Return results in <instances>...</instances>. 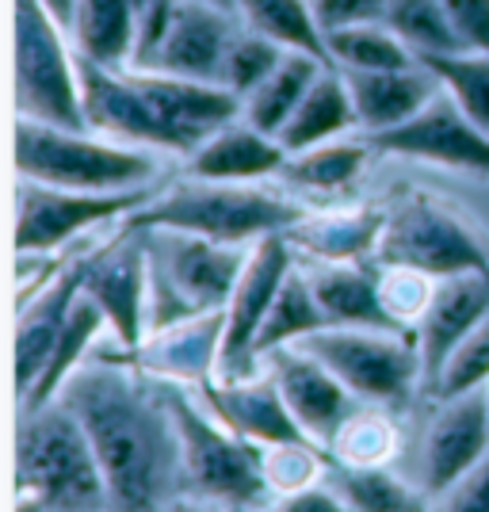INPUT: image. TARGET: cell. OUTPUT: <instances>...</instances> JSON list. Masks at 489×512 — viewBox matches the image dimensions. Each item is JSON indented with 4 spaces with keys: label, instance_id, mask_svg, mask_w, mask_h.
Here are the masks:
<instances>
[{
    "label": "cell",
    "instance_id": "cell-40",
    "mask_svg": "<svg viewBox=\"0 0 489 512\" xmlns=\"http://www.w3.org/2000/svg\"><path fill=\"white\" fill-rule=\"evenodd\" d=\"M287 54H291V50H283V46H276L272 39H264V35H256L249 27H241L234 35L230 54H226V65H222V85L230 88V92H237L241 100H249L256 88L276 73L279 62H283Z\"/></svg>",
    "mask_w": 489,
    "mask_h": 512
},
{
    "label": "cell",
    "instance_id": "cell-22",
    "mask_svg": "<svg viewBox=\"0 0 489 512\" xmlns=\"http://www.w3.org/2000/svg\"><path fill=\"white\" fill-rule=\"evenodd\" d=\"M489 318V272H459L436 279V295L428 302L425 318L417 321V348L425 367V386L436 383L440 367L455 352V344L467 337L474 325Z\"/></svg>",
    "mask_w": 489,
    "mask_h": 512
},
{
    "label": "cell",
    "instance_id": "cell-43",
    "mask_svg": "<svg viewBox=\"0 0 489 512\" xmlns=\"http://www.w3.org/2000/svg\"><path fill=\"white\" fill-rule=\"evenodd\" d=\"M425 512H489V451L455 486L432 497Z\"/></svg>",
    "mask_w": 489,
    "mask_h": 512
},
{
    "label": "cell",
    "instance_id": "cell-46",
    "mask_svg": "<svg viewBox=\"0 0 489 512\" xmlns=\"http://www.w3.org/2000/svg\"><path fill=\"white\" fill-rule=\"evenodd\" d=\"M268 512H348V509H344V501L337 497V490L321 478V482L306 486V490L276 497V505H272Z\"/></svg>",
    "mask_w": 489,
    "mask_h": 512
},
{
    "label": "cell",
    "instance_id": "cell-3",
    "mask_svg": "<svg viewBox=\"0 0 489 512\" xmlns=\"http://www.w3.org/2000/svg\"><path fill=\"white\" fill-rule=\"evenodd\" d=\"M306 207L260 192L253 184H218L188 176L169 192L153 195L138 211L123 218L130 230H180L218 241V245H256L272 234H291Z\"/></svg>",
    "mask_w": 489,
    "mask_h": 512
},
{
    "label": "cell",
    "instance_id": "cell-34",
    "mask_svg": "<svg viewBox=\"0 0 489 512\" xmlns=\"http://www.w3.org/2000/svg\"><path fill=\"white\" fill-rule=\"evenodd\" d=\"M329 62L344 73H379V69H409L421 58L390 31V23H356L325 31Z\"/></svg>",
    "mask_w": 489,
    "mask_h": 512
},
{
    "label": "cell",
    "instance_id": "cell-26",
    "mask_svg": "<svg viewBox=\"0 0 489 512\" xmlns=\"http://www.w3.org/2000/svg\"><path fill=\"white\" fill-rule=\"evenodd\" d=\"M302 264V260H298ZM318 306L329 325L341 329H394L409 333L386 314L383 295H379V268L371 272L367 264H310L302 268Z\"/></svg>",
    "mask_w": 489,
    "mask_h": 512
},
{
    "label": "cell",
    "instance_id": "cell-37",
    "mask_svg": "<svg viewBox=\"0 0 489 512\" xmlns=\"http://www.w3.org/2000/svg\"><path fill=\"white\" fill-rule=\"evenodd\" d=\"M390 31L402 39L417 58H432V54H459L463 43L451 27L444 0H390L386 12Z\"/></svg>",
    "mask_w": 489,
    "mask_h": 512
},
{
    "label": "cell",
    "instance_id": "cell-36",
    "mask_svg": "<svg viewBox=\"0 0 489 512\" xmlns=\"http://www.w3.org/2000/svg\"><path fill=\"white\" fill-rule=\"evenodd\" d=\"M402 448V432L390 421L383 406L352 409L348 421L337 428L329 455L341 463H360V467H386Z\"/></svg>",
    "mask_w": 489,
    "mask_h": 512
},
{
    "label": "cell",
    "instance_id": "cell-12",
    "mask_svg": "<svg viewBox=\"0 0 489 512\" xmlns=\"http://www.w3.org/2000/svg\"><path fill=\"white\" fill-rule=\"evenodd\" d=\"M85 295L107 318V333L119 352L146 341L149 314V249L142 230L119 222L111 241L92 245L85 256Z\"/></svg>",
    "mask_w": 489,
    "mask_h": 512
},
{
    "label": "cell",
    "instance_id": "cell-13",
    "mask_svg": "<svg viewBox=\"0 0 489 512\" xmlns=\"http://www.w3.org/2000/svg\"><path fill=\"white\" fill-rule=\"evenodd\" d=\"M367 142L375 153L425 161V165L470 172V176L489 180V130L478 127L470 115H463V107L455 104L444 88L409 123L386 130V134H371Z\"/></svg>",
    "mask_w": 489,
    "mask_h": 512
},
{
    "label": "cell",
    "instance_id": "cell-10",
    "mask_svg": "<svg viewBox=\"0 0 489 512\" xmlns=\"http://www.w3.org/2000/svg\"><path fill=\"white\" fill-rule=\"evenodd\" d=\"M142 192H65L20 180L16 184V256H50L107 222H123L153 199Z\"/></svg>",
    "mask_w": 489,
    "mask_h": 512
},
{
    "label": "cell",
    "instance_id": "cell-50",
    "mask_svg": "<svg viewBox=\"0 0 489 512\" xmlns=\"http://www.w3.org/2000/svg\"><path fill=\"white\" fill-rule=\"evenodd\" d=\"M203 4H214V8H222V12H234V16H237V0H203Z\"/></svg>",
    "mask_w": 489,
    "mask_h": 512
},
{
    "label": "cell",
    "instance_id": "cell-25",
    "mask_svg": "<svg viewBox=\"0 0 489 512\" xmlns=\"http://www.w3.org/2000/svg\"><path fill=\"white\" fill-rule=\"evenodd\" d=\"M291 153L279 146V138L256 130L245 119L214 130L211 138L188 157V176L195 180H218V184H253L260 176L283 172Z\"/></svg>",
    "mask_w": 489,
    "mask_h": 512
},
{
    "label": "cell",
    "instance_id": "cell-41",
    "mask_svg": "<svg viewBox=\"0 0 489 512\" xmlns=\"http://www.w3.org/2000/svg\"><path fill=\"white\" fill-rule=\"evenodd\" d=\"M325 467H329V459H321V448L310 444V440L264 448V478H268L272 497H287V493L314 486V482L325 478Z\"/></svg>",
    "mask_w": 489,
    "mask_h": 512
},
{
    "label": "cell",
    "instance_id": "cell-27",
    "mask_svg": "<svg viewBox=\"0 0 489 512\" xmlns=\"http://www.w3.org/2000/svg\"><path fill=\"white\" fill-rule=\"evenodd\" d=\"M360 127V115H356V104H352V92H348V81L337 65H325L314 88L306 92V100L291 115V123L279 134V146L287 153H306L314 146H325V142H337L348 130Z\"/></svg>",
    "mask_w": 489,
    "mask_h": 512
},
{
    "label": "cell",
    "instance_id": "cell-51",
    "mask_svg": "<svg viewBox=\"0 0 489 512\" xmlns=\"http://www.w3.org/2000/svg\"><path fill=\"white\" fill-rule=\"evenodd\" d=\"M486 390H489V386H486Z\"/></svg>",
    "mask_w": 489,
    "mask_h": 512
},
{
    "label": "cell",
    "instance_id": "cell-47",
    "mask_svg": "<svg viewBox=\"0 0 489 512\" xmlns=\"http://www.w3.org/2000/svg\"><path fill=\"white\" fill-rule=\"evenodd\" d=\"M39 4H43V8L50 12V16H54V20L62 23L65 31L73 27V12H77V0H39Z\"/></svg>",
    "mask_w": 489,
    "mask_h": 512
},
{
    "label": "cell",
    "instance_id": "cell-33",
    "mask_svg": "<svg viewBox=\"0 0 489 512\" xmlns=\"http://www.w3.org/2000/svg\"><path fill=\"white\" fill-rule=\"evenodd\" d=\"M329 321L321 314L318 295L310 287V279L302 272V264H295V272L283 279L276 302L264 318V329L256 337V356L264 360L272 348H287V344H302L306 337L321 333Z\"/></svg>",
    "mask_w": 489,
    "mask_h": 512
},
{
    "label": "cell",
    "instance_id": "cell-21",
    "mask_svg": "<svg viewBox=\"0 0 489 512\" xmlns=\"http://www.w3.org/2000/svg\"><path fill=\"white\" fill-rule=\"evenodd\" d=\"M203 398V406L226 428H234L237 436H245L256 448H279V444H295V440H310L298 428L295 413L287 409L283 394H279L276 379L268 371H260L253 379H211L195 390ZM314 444V440H310Z\"/></svg>",
    "mask_w": 489,
    "mask_h": 512
},
{
    "label": "cell",
    "instance_id": "cell-23",
    "mask_svg": "<svg viewBox=\"0 0 489 512\" xmlns=\"http://www.w3.org/2000/svg\"><path fill=\"white\" fill-rule=\"evenodd\" d=\"M383 207H348V211H306L287 234L291 249L306 264H363L375 260L383 241Z\"/></svg>",
    "mask_w": 489,
    "mask_h": 512
},
{
    "label": "cell",
    "instance_id": "cell-45",
    "mask_svg": "<svg viewBox=\"0 0 489 512\" xmlns=\"http://www.w3.org/2000/svg\"><path fill=\"white\" fill-rule=\"evenodd\" d=\"M314 12L325 31H337L356 23H386L390 0H314Z\"/></svg>",
    "mask_w": 489,
    "mask_h": 512
},
{
    "label": "cell",
    "instance_id": "cell-9",
    "mask_svg": "<svg viewBox=\"0 0 489 512\" xmlns=\"http://www.w3.org/2000/svg\"><path fill=\"white\" fill-rule=\"evenodd\" d=\"M375 264L421 268L432 279L489 272V245L432 195H413L394 211H386V230L375 249Z\"/></svg>",
    "mask_w": 489,
    "mask_h": 512
},
{
    "label": "cell",
    "instance_id": "cell-17",
    "mask_svg": "<svg viewBox=\"0 0 489 512\" xmlns=\"http://www.w3.org/2000/svg\"><path fill=\"white\" fill-rule=\"evenodd\" d=\"M222 337H226V310H211V314L176 321L169 329L149 333L146 341L123 356H107V352H100V356L127 363L157 383H180L199 390L218 375Z\"/></svg>",
    "mask_w": 489,
    "mask_h": 512
},
{
    "label": "cell",
    "instance_id": "cell-24",
    "mask_svg": "<svg viewBox=\"0 0 489 512\" xmlns=\"http://www.w3.org/2000/svg\"><path fill=\"white\" fill-rule=\"evenodd\" d=\"M344 81H348L352 104H356V115H360V130L367 138L409 123L417 111H425L440 96V81L421 62L409 65V69L344 73Z\"/></svg>",
    "mask_w": 489,
    "mask_h": 512
},
{
    "label": "cell",
    "instance_id": "cell-28",
    "mask_svg": "<svg viewBox=\"0 0 489 512\" xmlns=\"http://www.w3.org/2000/svg\"><path fill=\"white\" fill-rule=\"evenodd\" d=\"M69 39L81 58L130 69L138 46V0H77Z\"/></svg>",
    "mask_w": 489,
    "mask_h": 512
},
{
    "label": "cell",
    "instance_id": "cell-31",
    "mask_svg": "<svg viewBox=\"0 0 489 512\" xmlns=\"http://www.w3.org/2000/svg\"><path fill=\"white\" fill-rule=\"evenodd\" d=\"M104 329H107L104 310L81 291V299H77L73 314H69V321H65L62 337H58V344H54V352H50V360H46L43 375H39V383L31 386V394L20 402V409L50 406V402L62 394V386L73 379V371L88 363V348L100 341Z\"/></svg>",
    "mask_w": 489,
    "mask_h": 512
},
{
    "label": "cell",
    "instance_id": "cell-6",
    "mask_svg": "<svg viewBox=\"0 0 489 512\" xmlns=\"http://www.w3.org/2000/svg\"><path fill=\"white\" fill-rule=\"evenodd\" d=\"M149 249V314L146 337L176 321L226 310L245 272V245H218L180 230H142Z\"/></svg>",
    "mask_w": 489,
    "mask_h": 512
},
{
    "label": "cell",
    "instance_id": "cell-4",
    "mask_svg": "<svg viewBox=\"0 0 489 512\" xmlns=\"http://www.w3.org/2000/svg\"><path fill=\"white\" fill-rule=\"evenodd\" d=\"M184 448L188 497H203L230 512H268L272 490L264 478V448L226 428L192 386L161 383Z\"/></svg>",
    "mask_w": 489,
    "mask_h": 512
},
{
    "label": "cell",
    "instance_id": "cell-20",
    "mask_svg": "<svg viewBox=\"0 0 489 512\" xmlns=\"http://www.w3.org/2000/svg\"><path fill=\"white\" fill-rule=\"evenodd\" d=\"M85 256L88 249L69 256L58 268V276L50 279L35 299H27L20 306V318H16V398L20 402L31 394V386L39 383L46 360L62 337L65 321L85 291Z\"/></svg>",
    "mask_w": 489,
    "mask_h": 512
},
{
    "label": "cell",
    "instance_id": "cell-29",
    "mask_svg": "<svg viewBox=\"0 0 489 512\" xmlns=\"http://www.w3.org/2000/svg\"><path fill=\"white\" fill-rule=\"evenodd\" d=\"M325 482L337 490L348 512H425L428 497L390 467H360L329 455Z\"/></svg>",
    "mask_w": 489,
    "mask_h": 512
},
{
    "label": "cell",
    "instance_id": "cell-7",
    "mask_svg": "<svg viewBox=\"0 0 489 512\" xmlns=\"http://www.w3.org/2000/svg\"><path fill=\"white\" fill-rule=\"evenodd\" d=\"M16 119L88 130L77 46L39 0H16Z\"/></svg>",
    "mask_w": 489,
    "mask_h": 512
},
{
    "label": "cell",
    "instance_id": "cell-35",
    "mask_svg": "<svg viewBox=\"0 0 489 512\" xmlns=\"http://www.w3.org/2000/svg\"><path fill=\"white\" fill-rule=\"evenodd\" d=\"M371 142H325L306 153H291L283 165V180H291L306 192H344L360 180L371 165Z\"/></svg>",
    "mask_w": 489,
    "mask_h": 512
},
{
    "label": "cell",
    "instance_id": "cell-1",
    "mask_svg": "<svg viewBox=\"0 0 489 512\" xmlns=\"http://www.w3.org/2000/svg\"><path fill=\"white\" fill-rule=\"evenodd\" d=\"M54 402L85 425L111 512H165L188 493L180 432L157 379L96 356L73 371Z\"/></svg>",
    "mask_w": 489,
    "mask_h": 512
},
{
    "label": "cell",
    "instance_id": "cell-38",
    "mask_svg": "<svg viewBox=\"0 0 489 512\" xmlns=\"http://www.w3.org/2000/svg\"><path fill=\"white\" fill-rule=\"evenodd\" d=\"M421 65L432 69V77L463 107V115L489 130V54H474V50L432 54V58H421Z\"/></svg>",
    "mask_w": 489,
    "mask_h": 512
},
{
    "label": "cell",
    "instance_id": "cell-30",
    "mask_svg": "<svg viewBox=\"0 0 489 512\" xmlns=\"http://www.w3.org/2000/svg\"><path fill=\"white\" fill-rule=\"evenodd\" d=\"M237 20L291 54H310L329 62V43L314 12V0H237Z\"/></svg>",
    "mask_w": 489,
    "mask_h": 512
},
{
    "label": "cell",
    "instance_id": "cell-14",
    "mask_svg": "<svg viewBox=\"0 0 489 512\" xmlns=\"http://www.w3.org/2000/svg\"><path fill=\"white\" fill-rule=\"evenodd\" d=\"M81 92H85V115L92 134H104L111 142L127 146H146V150H165L188 157L184 142L172 134V127L157 115V107L146 100L130 69H111L92 58H81Z\"/></svg>",
    "mask_w": 489,
    "mask_h": 512
},
{
    "label": "cell",
    "instance_id": "cell-18",
    "mask_svg": "<svg viewBox=\"0 0 489 512\" xmlns=\"http://www.w3.org/2000/svg\"><path fill=\"white\" fill-rule=\"evenodd\" d=\"M146 100L157 107V115L172 127L192 157L214 130L230 127L245 115V100L218 81H192V77H169L153 69H130Z\"/></svg>",
    "mask_w": 489,
    "mask_h": 512
},
{
    "label": "cell",
    "instance_id": "cell-42",
    "mask_svg": "<svg viewBox=\"0 0 489 512\" xmlns=\"http://www.w3.org/2000/svg\"><path fill=\"white\" fill-rule=\"evenodd\" d=\"M379 295H383L386 314L402 329H417V321L425 318L428 302L436 295V279L421 272V268L390 264V268H379Z\"/></svg>",
    "mask_w": 489,
    "mask_h": 512
},
{
    "label": "cell",
    "instance_id": "cell-32",
    "mask_svg": "<svg viewBox=\"0 0 489 512\" xmlns=\"http://www.w3.org/2000/svg\"><path fill=\"white\" fill-rule=\"evenodd\" d=\"M325 65L329 62L310 58V54H287V58L279 62L276 73L245 100V115H241V119L253 123L256 130H264V134L279 138L283 127L291 123V115L302 107L306 92H310L314 81L325 73Z\"/></svg>",
    "mask_w": 489,
    "mask_h": 512
},
{
    "label": "cell",
    "instance_id": "cell-44",
    "mask_svg": "<svg viewBox=\"0 0 489 512\" xmlns=\"http://www.w3.org/2000/svg\"><path fill=\"white\" fill-rule=\"evenodd\" d=\"M463 50L489 54V0H444Z\"/></svg>",
    "mask_w": 489,
    "mask_h": 512
},
{
    "label": "cell",
    "instance_id": "cell-11",
    "mask_svg": "<svg viewBox=\"0 0 489 512\" xmlns=\"http://www.w3.org/2000/svg\"><path fill=\"white\" fill-rule=\"evenodd\" d=\"M295 264L298 256L287 234L264 237L249 249L245 272L226 302V337H222V360H218L214 379L237 383V379H253L264 371V363L256 356V337L264 329V318L276 302L283 279L295 272Z\"/></svg>",
    "mask_w": 489,
    "mask_h": 512
},
{
    "label": "cell",
    "instance_id": "cell-39",
    "mask_svg": "<svg viewBox=\"0 0 489 512\" xmlns=\"http://www.w3.org/2000/svg\"><path fill=\"white\" fill-rule=\"evenodd\" d=\"M486 386H489V318L482 325H474L467 337L455 344V352L440 367L436 383L428 386V398L447 402V398H459V394H470V390H486Z\"/></svg>",
    "mask_w": 489,
    "mask_h": 512
},
{
    "label": "cell",
    "instance_id": "cell-5",
    "mask_svg": "<svg viewBox=\"0 0 489 512\" xmlns=\"http://www.w3.org/2000/svg\"><path fill=\"white\" fill-rule=\"evenodd\" d=\"M16 486L20 493L39 497L50 512H111L92 440L62 402L20 409Z\"/></svg>",
    "mask_w": 489,
    "mask_h": 512
},
{
    "label": "cell",
    "instance_id": "cell-15",
    "mask_svg": "<svg viewBox=\"0 0 489 512\" xmlns=\"http://www.w3.org/2000/svg\"><path fill=\"white\" fill-rule=\"evenodd\" d=\"M264 371L276 379L279 394L287 409L295 413L298 428L318 444L321 451H329L337 428L348 421V413L356 406V394L306 348L287 344V348H272L264 356Z\"/></svg>",
    "mask_w": 489,
    "mask_h": 512
},
{
    "label": "cell",
    "instance_id": "cell-49",
    "mask_svg": "<svg viewBox=\"0 0 489 512\" xmlns=\"http://www.w3.org/2000/svg\"><path fill=\"white\" fill-rule=\"evenodd\" d=\"M16 512H50L39 501V497H31V493H20V501H16Z\"/></svg>",
    "mask_w": 489,
    "mask_h": 512
},
{
    "label": "cell",
    "instance_id": "cell-16",
    "mask_svg": "<svg viewBox=\"0 0 489 512\" xmlns=\"http://www.w3.org/2000/svg\"><path fill=\"white\" fill-rule=\"evenodd\" d=\"M489 451V390H470L440 402L425 440H421V478L417 490L428 501L455 486Z\"/></svg>",
    "mask_w": 489,
    "mask_h": 512
},
{
    "label": "cell",
    "instance_id": "cell-19",
    "mask_svg": "<svg viewBox=\"0 0 489 512\" xmlns=\"http://www.w3.org/2000/svg\"><path fill=\"white\" fill-rule=\"evenodd\" d=\"M237 31H241V20L234 12H222L214 4H203V0H180L169 35L157 46V54L149 58L146 69L222 85V65H226V54L234 46Z\"/></svg>",
    "mask_w": 489,
    "mask_h": 512
},
{
    "label": "cell",
    "instance_id": "cell-48",
    "mask_svg": "<svg viewBox=\"0 0 489 512\" xmlns=\"http://www.w3.org/2000/svg\"><path fill=\"white\" fill-rule=\"evenodd\" d=\"M165 512H230V509H222V505H214V501H203V497H180V501H172Z\"/></svg>",
    "mask_w": 489,
    "mask_h": 512
},
{
    "label": "cell",
    "instance_id": "cell-8",
    "mask_svg": "<svg viewBox=\"0 0 489 512\" xmlns=\"http://www.w3.org/2000/svg\"><path fill=\"white\" fill-rule=\"evenodd\" d=\"M318 356L363 406L402 409L417 386H425L417 329H341L325 325L321 333L298 344Z\"/></svg>",
    "mask_w": 489,
    "mask_h": 512
},
{
    "label": "cell",
    "instance_id": "cell-2",
    "mask_svg": "<svg viewBox=\"0 0 489 512\" xmlns=\"http://www.w3.org/2000/svg\"><path fill=\"white\" fill-rule=\"evenodd\" d=\"M12 165L20 180L65 188V192H142L157 184V150L111 142L92 130L46 127L16 119Z\"/></svg>",
    "mask_w": 489,
    "mask_h": 512
}]
</instances>
